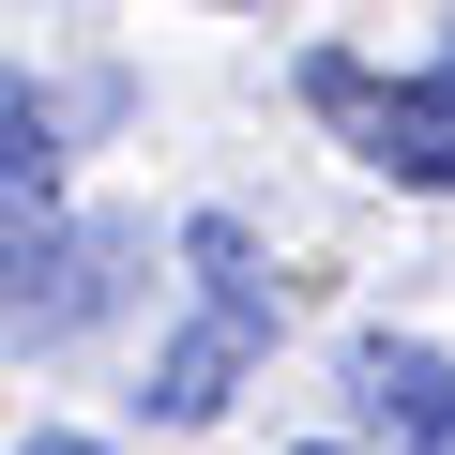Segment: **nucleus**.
<instances>
[{
	"mask_svg": "<svg viewBox=\"0 0 455 455\" xmlns=\"http://www.w3.org/2000/svg\"><path fill=\"white\" fill-rule=\"evenodd\" d=\"M334 395H349V455H455V349L349 334L334 349Z\"/></svg>",
	"mask_w": 455,
	"mask_h": 455,
	"instance_id": "nucleus-3",
	"label": "nucleus"
},
{
	"mask_svg": "<svg viewBox=\"0 0 455 455\" xmlns=\"http://www.w3.org/2000/svg\"><path fill=\"white\" fill-rule=\"evenodd\" d=\"M212 16H259V0H212Z\"/></svg>",
	"mask_w": 455,
	"mask_h": 455,
	"instance_id": "nucleus-8",
	"label": "nucleus"
},
{
	"mask_svg": "<svg viewBox=\"0 0 455 455\" xmlns=\"http://www.w3.org/2000/svg\"><path fill=\"white\" fill-rule=\"evenodd\" d=\"M304 92H319V122L379 167V182H410V197H455V61H425V76H364V61H304Z\"/></svg>",
	"mask_w": 455,
	"mask_h": 455,
	"instance_id": "nucleus-2",
	"label": "nucleus"
},
{
	"mask_svg": "<svg viewBox=\"0 0 455 455\" xmlns=\"http://www.w3.org/2000/svg\"><path fill=\"white\" fill-rule=\"evenodd\" d=\"M289 455H349V440H289Z\"/></svg>",
	"mask_w": 455,
	"mask_h": 455,
	"instance_id": "nucleus-7",
	"label": "nucleus"
},
{
	"mask_svg": "<svg viewBox=\"0 0 455 455\" xmlns=\"http://www.w3.org/2000/svg\"><path fill=\"white\" fill-rule=\"evenodd\" d=\"M440 61H455V46H440Z\"/></svg>",
	"mask_w": 455,
	"mask_h": 455,
	"instance_id": "nucleus-9",
	"label": "nucleus"
},
{
	"mask_svg": "<svg viewBox=\"0 0 455 455\" xmlns=\"http://www.w3.org/2000/svg\"><path fill=\"white\" fill-rule=\"evenodd\" d=\"M182 259H197V304L289 334V274H259V228H243V212H197V228H182Z\"/></svg>",
	"mask_w": 455,
	"mask_h": 455,
	"instance_id": "nucleus-5",
	"label": "nucleus"
},
{
	"mask_svg": "<svg viewBox=\"0 0 455 455\" xmlns=\"http://www.w3.org/2000/svg\"><path fill=\"white\" fill-rule=\"evenodd\" d=\"M122 259H137V228H76L61 212V92L0 76V334L107 319Z\"/></svg>",
	"mask_w": 455,
	"mask_h": 455,
	"instance_id": "nucleus-1",
	"label": "nucleus"
},
{
	"mask_svg": "<svg viewBox=\"0 0 455 455\" xmlns=\"http://www.w3.org/2000/svg\"><path fill=\"white\" fill-rule=\"evenodd\" d=\"M16 455H122V440H76V425H31Z\"/></svg>",
	"mask_w": 455,
	"mask_h": 455,
	"instance_id": "nucleus-6",
	"label": "nucleus"
},
{
	"mask_svg": "<svg viewBox=\"0 0 455 455\" xmlns=\"http://www.w3.org/2000/svg\"><path fill=\"white\" fill-rule=\"evenodd\" d=\"M259 349H274L259 319H228V304H197V319H182V334L152 349V425H212L228 395L259 379Z\"/></svg>",
	"mask_w": 455,
	"mask_h": 455,
	"instance_id": "nucleus-4",
	"label": "nucleus"
}]
</instances>
